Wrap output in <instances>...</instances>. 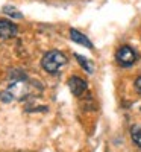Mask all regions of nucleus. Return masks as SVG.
<instances>
[{
	"label": "nucleus",
	"instance_id": "1",
	"mask_svg": "<svg viewBox=\"0 0 141 152\" xmlns=\"http://www.w3.org/2000/svg\"><path fill=\"white\" fill-rule=\"evenodd\" d=\"M67 62V58L59 50H50L47 52L41 61V66L47 73H56L64 64Z\"/></svg>",
	"mask_w": 141,
	"mask_h": 152
},
{
	"label": "nucleus",
	"instance_id": "2",
	"mask_svg": "<svg viewBox=\"0 0 141 152\" xmlns=\"http://www.w3.org/2000/svg\"><path fill=\"white\" fill-rule=\"evenodd\" d=\"M26 88H28V84L24 82V81H14V82H12V85L2 94V99L3 100L21 99L24 94H26Z\"/></svg>",
	"mask_w": 141,
	"mask_h": 152
},
{
	"label": "nucleus",
	"instance_id": "3",
	"mask_svg": "<svg viewBox=\"0 0 141 152\" xmlns=\"http://www.w3.org/2000/svg\"><path fill=\"white\" fill-rule=\"evenodd\" d=\"M115 58H117L118 64H121L124 67H129V66H132L134 62L137 61V53H135V50L132 47L121 46L117 50V53H115Z\"/></svg>",
	"mask_w": 141,
	"mask_h": 152
},
{
	"label": "nucleus",
	"instance_id": "4",
	"mask_svg": "<svg viewBox=\"0 0 141 152\" xmlns=\"http://www.w3.org/2000/svg\"><path fill=\"white\" fill-rule=\"evenodd\" d=\"M68 87L74 96H81L86 90V82L82 78H79V76H71L68 81Z\"/></svg>",
	"mask_w": 141,
	"mask_h": 152
},
{
	"label": "nucleus",
	"instance_id": "5",
	"mask_svg": "<svg viewBox=\"0 0 141 152\" xmlns=\"http://www.w3.org/2000/svg\"><path fill=\"white\" fill-rule=\"evenodd\" d=\"M17 31L18 29L14 23L6 21V20H0V38H3V40L11 38L17 34Z\"/></svg>",
	"mask_w": 141,
	"mask_h": 152
},
{
	"label": "nucleus",
	"instance_id": "6",
	"mask_svg": "<svg viewBox=\"0 0 141 152\" xmlns=\"http://www.w3.org/2000/svg\"><path fill=\"white\" fill-rule=\"evenodd\" d=\"M70 38H71V40H73L74 43L82 44V46H85V47H88V49H93V43L89 41L84 34H81L79 31H76V29H70Z\"/></svg>",
	"mask_w": 141,
	"mask_h": 152
},
{
	"label": "nucleus",
	"instance_id": "7",
	"mask_svg": "<svg viewBox=\"0 0 141 152\" xmlns=\"http://www.w3.org/2000/svg\"><path fill=\"white\" fill-rule=\"evenodd\" d=\"M3 12L8 14V15H11L12 18H23V14L20 11H17V8H14V6H9V5L3 6Z\"/></svg>",
	"mask_w": 141,
	"mask_h": 152
},
{
	"label": "nucleus",
	"instance_id": "8",
	"mask_svg": "<svg viewBox=\"0 0 141 152\" xmlns=\"http://www.w3.org/2000/svg\"><path fill=\"white\" fill-rule=\"evenodd\" d=\"M74 56H76V59H78V62H79V64H81L88 73H93V64H91L88 59H85L84 56H81V55H78V53H76Z\"/></svg>",
	"mask_w": 141,
	"mask_h": 152
},
{
	"label": "nucleus",
	"instance_id": "9",
	"mask_svg": "<svg viewBox=\"0 0 141 152\" xmlns=\"http://www.w3.org/2000/svg\"><path fill=\"white\" fill-rule=\"evenodd\" d=\"M131 135H132L134 143L141 148V128H138V126H134L132 131H131Z\"/></svg>",
	"mask_w": 141,
	"mask_h": 152
},
{
	"label": "nucleus",
	"instance_id": "10",
	"mask_svg": "<svg viewBox=\"0 0 141 152\" xmlns=\"http://www.w3.org/2000/svg\"><path fill=\"white\" fill-rule=\"evenodd\" d=\"M135 88H137V91H138V93H141V76L135 81Z\"/></svg>",
	"mask_w": 141,
	"mask_h": 152
}]
</instances>
